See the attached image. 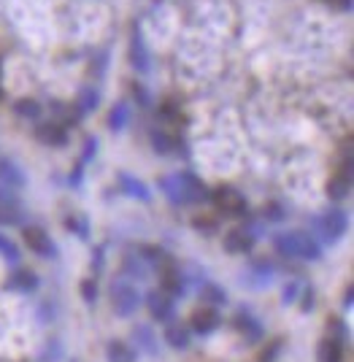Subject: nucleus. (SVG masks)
<instances>
[{
	"label": "nucleus",
	"mask_w": 354,
	"mask_h": 362,
	"mask_svg": "<svg viewBox=\"0 0 354 362\" xmlns=\"http://www.w3.org/2000/svg\"><path fill=\"white\" fill-rule=\"evenodd\" d=\"M273 249L276 255L287 257V259H306V262H317L322 259V243L317 241L306 230H287V233H276L273 238Z\"/></svg>",
	"instance_id": "nucleus-1"
},
{
	"label": "nucleus",
	"mask_w": 354,
	"mask_h": 362,
	"mask_svg": "<svg viewBox=\"0 0 354 362\" xmlns=\"http://www.w3.org/2000/svg\"><path fill=\"white\" fill-rule=\"evenodd\" d=\"M311 230H314V238L319 243H336L346 235L349 216L341 209H330V211L319 214V216H311Z\"/></svg>",
	"instance_id": "nucleus-2"
},
{
	"label": "nucleus",
	"mask_w": 354,
	"mask_h": 362,
	"mask_svg": "<svg viewBox=\"0 0 354 362\" xmlns=\"http://www.w3.org/2000/svg\"><path fill=\"white\" fill-rule=\"evenodd\" d=\"M111 303H114V311L119 317H133L136 308L141 305V292L130 279L119 276V279L111 281Z\"/></svg>",
	"instance_id": "nucleus-3"
},
{
	"label": "nucleus",
	"mask_w": 354,
	"mask_h": 362,
	"mask_svg": "<svg viewBox=\"0 0 354 362\" xmlns=\"http://www.w3.org/2000/svg\"><path fill=\"white\" fill-rule=\"evenodd\" d=\"M214 206L222 214H228V216H247L249 214L247 197L241 195L235 187H228V184L214 189Z\"/></svg>",
	"instance_id": "nucleus-4"
},
{
	"label": "nucleus",
	"mask_w": 354,
	"mask_h": 362,
	"mask_svg": "<svg viewBox=\"0 0 354 362\" xmlns=\"http://www.w3.org/2000/svg\"><path fill=\"white\" fill-rule=\"evenodd\" d=\"M25 225V206L16 197V192L0 187V227H19Z\"/></svg>",
	"instance_id": "nucleus-5"
},
{
	"label": "nucleus",
	"mask_w": 354,
	"mask_h": 362,
	"mask_svg": "<svg viewBox=\"0 0 354 362\" xmlns=\"http://www.w3.org/2000/svg\"><path fill=\"white\" fill-rule=\"evenodd\" d=\"M146 308H149L152 319H157V322H165V325H168L170 319L176 317V298L165 295L163 289H154V292H149V295H146Z\"/></svg>",
	"instance_id": "nucleus-6"
},
{
	"label": "nucleus",
	"mask_w": 354,
	"mask_h": 362,
	"mask_svg": "<svg viewBox=\"0 0 354 362\" xmlns=\"http://www.w3.org/2000/svg\"><path fill=\"white\" fill-rule=\"evenodd\" d=\"M25 243L30 246L33 255L44 257V259H52L57 257V246L49 238V233L44 227H25Z\"/></svg>",
	"instance_id": "nucleus-7"
},
{
	"label": "nucleus",
	"mask_w": 354,
	"mask_h": 362,
	"mask_svg": "<svg viewBox=\"0 0 354 362\" xmlns=\"http://www.w3.org/2000/svg\"><path fill=\"white\" fill-rule=\"evenodd\" d=\"M130 62L138 74H149L152 71V62H149V49L143 44V33H141L138 22L133 25V33H130Z\"/></svg>",
	"instance_id": "nucleus-8"
},
{
	"label": "nucleus",
	"mask_w": 354,
	"mask_h": 362,
	"mask_svg": "<svg viewBox=\"0 0 354 362\" xmlns=\"http://www.w3.org/2000/svg\"><path fill=\"white\" fill-rule=\"evenodd\" d=\"M35 138L44 146H65L68 144V124H62V122H38L35 124Z\"/></svg>",
	"instance_id": "nucleus-9"
},
{
	"label": "nucleus",
	"mask_w": 354,
	"mask_h": 362,
	"mask_svg": "<svg viewBox=\"0 0 354 362\" xmlns=\"http://www.w3.org/2000/svg\"><path fill=\"white\" fill-rule=\"evenodd\" d=\"M219 325H222V317H219V311H216L214 305H203V308H198L189 317V327H192V332H198V335H211Z\"/></svg>",
	"instance_id": "nucleus-10"
},
{
	"label": "nucleus",
	"mask_w": 354,
	"mask_h": 362,
	"mask_svg": "<svg viewBox=\"0 0 354 362\" xmlns=\"http://www.w3.org/2000/svg\"><path fill=\"white\" fill-rule=\"evenodd\" d=\"M25 184H28V176L22 173V168L8 157H0V187L16 192V189H25Z\"/></svg>",
	"instance_id": "nucleus-11"
},
{
	"label": "nucleus",
	"mask_w": 354,
	"mask_h": 362,
	"mask_svg": "<svg viewBox=\"0 0 354 362\" xmlns=\"http://www.w3.org/2000/svg\"><path fill=\"white\" fill-rule=\"evenodd\" d=\"M163 271V292L170 295V298H179V295H184L187 289V276L179 268H176V262L170 259L168 265H163L160 268Z\"/></svg>",
	"instance_id": "nucleus-12"
},
{
	"label": "nucleus",
	"mask_w": 354,
	"mask_h": 362,
	"mask_svg": "<svg viewBox=\"0 0 354 362\" xmlns=\"http://www.w3.org/2000/svg\"><path fill=\"white\" fill-rule=\"evenodd\" d=\"M179 184H182V203H203L208 197V189L195 173H179Z\"/></svg>",
	"instance_id": "nucleus-13"
},
{
	"label": "nucleus",
	"mask_w": 354,
	"mask_h": 362,
	"mask_svg": "<svg viewBox=\"0 0 354 362\" xmlns=\"http://www.w3.org/2000/svg\"><path fill=\"white\" fill-rule=\"evenodd\" d=\"M117 181H119V189H122L124 195L136 197V200H143V203H149V200H152L149 187H146L141 179H136L133 173H124V170H122V173L117 176Z\"/></svg>",
	"instance_id": "nucleus-14"
},
{
	"label": "nucleus",
	"mask_w": 354,
	"mask_h": 362,
	"mask_svg": "<svg viewBox=\"0 0 354 362\" xmlns=\"http://www.w3.org/2000/svg\"><path fill=\"white\" fill-rule=\"evenodd\" d=\"M252 246H254V238L249 235L244 227L241 230H230L225 235V252H230V255H249Z\"/></svg>",
	"instance_id": "nucleus-15"
},
{
	"label": "nucleus",
	"mask_w": 354,
	"mask_h": 362,
	"mask_svg": "<svg viewBox=\"0 0 354 362\" xmlns=\"http://www.w3.org/2000/svg\"><path fill=\"white\" fill-rule=\"evenodd\" d=\"M235 327L244 332V338L252 341V344H257L262 338V325L254 319V314H247V311H238V317H235Z\"/></svg>",
	"instance_id": "nucleus-16"
},
{
	"label": "nucleus",
	"mask_w": 354,
	"mask_h": 362,
	"mask_svg": "<svg viewBox=\"0 0 354 362\" xmlns=\"http://www.w3.org/2000/svg\"><path fill=\"white\" fill-rule=\"evenodd\" d=\"M98 154V138L90 136L87 141H84V151H81V163H78L76 168H73V173H71V184L76 187V184H81V176H84V165L87 163H93V157Z\"/></svg>",
	"instance_id": "nucleus-17"
},
{
	"label": "nucleus",
	"mask_w": 354,
	"mask_h": 362,
	"mask_svg": "<svg viewBox=\"0 0 354 362\" xmlns=\"http://www.w3.org/2000/svg\"><path fill=\"white\" fill-rule=\"evenodd\" d=\"M8 287L16 289V292H25V295H30L33 289L38 287V276L33 271H25V268H19L16 273H11V279H8Z\"/></svg>",
	"instance_id": "nucleus-18"
},
{
	"label": "nucleus",
	"mask_w": 354,
	"mask_h": 362,
	"mask_svg": "<svg viewBox=\"0 0 354 362\" xmlns=\"http://www.w3.org/2000/svg\"><path fill=\"white\" fill-rule=\"evenodd\" d=\"M189 330H187L184 325H176V322H168V327H165V344L170 349H187L189 346Z\"/></svg>",
	"instance_id": "nucleus-19"
},
{
	"label": "nucleus",
	"mask_w": 354,
	"mask_h": 362,
	"mask_svg": "<svg viewBox=\"0 0 354 362\" xmlns=\"http://www.w3.org/2000/svg\"><path fill=\"white\" fill-rule=\"evenodd\" d=\"M317 354H319V362H343V341H338V338H324Z\"/></svg>",
	"instance_id": "nucleus-20"
},
{
	"label": "nucleus",
	"mask_w": 354,
	"mask_h": 362,
	"mask_svg": "<svg viewBox=\"0 0 354 362\" xmlns=\"http://www.w3.org/2000/svg\"><path fill=\"white\" fill-rule=\"evenodd\" d=\"M133 338L138 341L141 351H146V354H152V357L160 351V341H157V335L152 332V327L141 325V327H136V330H133Z\"/></svg>",
	"instance_id": "nucleus-21"
},
{
	"label": "nucleus",
	"mask_w": 354,
	"mask_h": 362,
	"mask_svg": "<svg viewBox=\"0 0 354 362\" xmlns=\"http://www.w3.org/2000/svg\"><path fill=\"white\" fill-rule=\"evenodd\" d=\"M106 357L108 362H136V351L124 341H111L106 346Z\"/></svg>",
	"instance_id": "nucleus-22"
},
{
	"label": "nucleus",
	"mask_w": 354,
	"mask_h": 362,
	"mask_svg": "<svg viewBox=\"0 0 354 362\" xmlns=\"http://www.w3.org/2000/svg\"><path fill=\"white\" fill-rule=\"evenodd\" d=\"M130 124V106L127 103H117V106L108 111V130L111 133H119Z\"/></svg>",
	"instance_id": "nucleus-23"
},
{
	"label": "nucleus",
	"mask_w": 354,
	"mask_h": 362,
	"mask_svg": "<svg viewBox=\"0 0 354 362\" xmlns=\"http://www.w3.org/2000/svg\"><path fill=\"white\" fill-rule=\"evenodd\" d=\"M98 100H100V92L95 90V87H81L78 100H76V114L78 117H84V114L95 111V108H98Z\"/></svg>",
	"instance_id": "nucleus-24"
},
{
	"label": "nucleus",
	"mask_w": 354,
	"mask_h": 362,
	"mask_svg": "<svg viewBox=\"0 0 354 362\" xmlns=\"http://www.w3.org/2000/svg\"><path fill=\"white\" fill-rule=\"evenodd\" d=\"M14 114L16 117H22V119H41V114H44V106L38 103V100H33V98H22V100H16L14 103Z\"/></svg>",
	"instance_id": "nucleus-25"
},
{
	"label": "nucleus",
	"mask_w": 354,
	"mask_h": 362,
	"mask_svg": "<svg viewBox=\"0 0 354 362\" xmlns=\"http://www.w3.org/2000/svg\"><path fill=\"white\" fill-rule=\"evenodd\" d=\"M157 184H160L163 195L168 197L173 206H182V184H179V173H176V176H163Z\"/></svg>",
	"instance_id": "nucleus-26"
},
{
	"label": "nucleus",
	"mask_w": 354,
	"mask_h": 362,
	"mask_svg": "<svg viewBox=\"0 0 354 362\" xmlns=\"http://www.w3.org/2000/svg\"><path fill=\"white\" fill-rule=\"evenodd\" d=\"M203 300H206V305H225L228 303V295H225V289L219 287V284H214V281H206L201 289Z\"/></svg>",
	"instance_id": "nucleus-27"
},
{
	"label": "nucleus",
	"mask_w": 354,
	"mask_h": 362,
	"mask_svg": "<svg viewBox=\"0 0 354 362\" xmlns=\"http://www.w3.org/2000/svg\"><path fill=\"white\" fill-rule=\"evenodd\" d=\"M0 257L3 259H8V262H19V249H16V243L11 238H6L3 233H0Z\"/></svg>",
	"instance_id": "nucleus-28"
},
{
	"label": "nucleus",
	"mask_w": 354,
	"mask_h": 362,
	"mask_svg": "<svg viewBox=\"0 0 354 362\" xmlns=\"http://www.w3.org/2000/svg\"><path fill=\"white\" fill-rule=\"evenodd\" d=\"M306 289V284L303 281H290V284H284V292H281V300H284V305H290V303H297V298H300V292Z\"/></svg>",
	"instance_id": "nucleus-29"
},
{
	"label": "nucleus",
	"mask_w": 354,
	"mask_h": 362,
	"mask_svg": "<svg viewBox=\"0 0 354 362\" xmlns=\"http://www.w3.org/2000/svg\"><path fill=\"white\" fill-rule=\"evenodd\" d=\"M65 225H68L71 233H78V238H90V225H87L84 216H68Z\"/></svg>",
	"instance_id": "nucleus-30"
},
{
	"label": "nucleus",
	"mask_w": 354,
	"mask_h": 362,
	"mask_svg": "<svg viewBox=\"0 0 354 362\" xmlns=\"http://www.w3.org/2000/svg\"><path fill=\"white\" fill-rule=\"evenodd\" d=\"M170 144H173V141H170L168 133H163V130H152V146H154L157 154H168Z\"/></svg>",
	"instance_id": "nucleus-31"
},
{
	"label": "nucleus",
	"mask_w": 354,
	"mask_h": 362,
	"mask_svg": "<svg viewBox=\"0 0 354 362\" xmlns=\"http://www.w3.org/2000/svg\"><path fill=\"white\" fill-rule=\"evenodd\" d=\"M287 216V211L278 206V203H268L265 206V222H281Z\"/></svg>",
	"instance_id": "nucleus-32"
},
{
	"label": "nucleus",
	"mask_w": 354,
	"mask_h": 362,
	"mask_svg": "<svg viewBox=\"0 0 354 362\" xmlns=\"http://www.w3.org/2000/svg\"><path fill=\"white\" fill-rule=\"evenodd\" d=\"M81 295H84V300L87 303H95V298H98V284H95L93 279L81 281Z\"/></svg>",
	"instance_id": "nucleus-33"
},
{
	"label": "nucleus",
	"mask_w": 354,
	"mask_h": 362,
	"mask_svg": "<svg viewBox=\"0 0 354 362\" xmlns=\"http://www.w3.org/2000/svg\"><path fill=\"white\" fill-rule=\"evenodd\" d=\"M324 3L336 6V8H341V11H352V0H324Z\"/></svg>",
	"instance_id": "nucleus-34"
},
{
	"label": "nucleus",
	"mask_w": 354,
	"mask_h": 362,
	"mask_svg": "<svg viewBox=\"0 0 354 362\" xmlns=\"http://www.w3.org/2000/svg\"><path fill=\"white\" fill-rule=\"evenodd\" d=\"M136 98H138V100H143V106H149V92H146V90L136 87Z\"/></svg>",
	"instance_id": "nucleus-35"
},
{
	"label": "nucleus",
	"mask_w": 354,
	"mask_h": 362,
	"mask_svg": "<svg viewBox=\"0 0 354 362\" xmlns=\"http://www.w3.org/2000/svg\"><path fill=\"white\" fill-rule=\"evenodd\" d=\"M195 225L201 227V230H214V222H211V219H208V222H203V219H198V222H195Z\"/></svg>",
	"instance_id": "nucleus-36"
},
{
	"label": "nucleus",
	"mask_w": 354,
	"mask_h": 362,
	"mask_svg": "<svg viewBox=\"0 0 354 362\" xmlns=\"http://www.w3.org/2000/svg\"><path fill=\"white\" fill-rule=\"evenodd\" d=\"M343 305H346V308L352 305V289H346V292H343Z\"/></svg>",
	"instance_id": "nucleus-37"
}]
</instances>
